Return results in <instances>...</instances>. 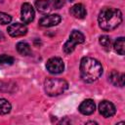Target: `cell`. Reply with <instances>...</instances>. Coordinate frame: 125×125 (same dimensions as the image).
<instances>
[{"instance_id": "cell-6", "label": "cell", "mask_w": 125, "mask_h": 125, "mask_svg": "<svg viewBox=\"0 0 125 125\" xmlns=\"http://www.w3.org/2000/svg\"><path fill=\"white\" fill-rule=\"evenodd\" d=\"M34 10L29 3H23L21 10V19L23 23H29L34 20Z\"/></svg>"}, {"instance_id": "cell-3", "label": "cell", "mask_w": 125, "mask_h": 125, "mask_svg": "<svg viewBox=\"0 0 125 125\" xmlns=\"http://www.w3.org/2000/svg\"><path fill=\"white\" fill-rule=\"evenodd\" d=\"M68 87V83L62 78H47L44 82V89L47 95L54 97L62 94Z\"/></svg>"}, {"instance_id": "cell-21", "label": "cell", "mask_w": 125, "mask_h": 125, "mask_svg": "<svg viewBox=\"0 0 125 125\" xmlns=\"http://www.w3.org/2000/svg\"><path fill=\"white\" fill-rule=\"evenodd\" d=\"M4 38H5V37H4V34H3L2 32H0V41H3Z\"/></svg>"}, {"instance_id": "cell-22", "label": "cell", "mask_w": 125, "mask_h": 125, "mask_svg": "<svg viewBox=\"0 0 125 125\" xmlns=\"http://www.w3.org/2000/svg\"><path fill=\"white\" fill-rule=\"evenodd\" d=\"M67 1H69V2H73L74 0H67Z\"/></svg>"}, {"instance_id": "cell-14", "label": "cell", "mask_w": 125, "mask_h": 125, "mask_svg": "<svg viewBox=\"0 0 125 125\" xmlns=\"http://www.w3.org/2000/svg\"><path fill=\"white\" fill-rule=\"evenodd\" d=\"M16 48H17V51H18L21 55H22V56H28V55H30V53H31L30 46H29L26 42H23V41L19 42V43L17 44Z\"/></svg>"}, {"instance_id": "cell-17", "label": "cell", "mask_w": 125, "mask_h": 125, "mask_svg": "<svg viewBox=\"0 0 125 125\" xmlns=\"http://www.w3.org/2000/svg\"><path fill=\"white\" fill-rule=\"evenodd\" d=\"M14 58L8 55H0V68L12 65L14 63Z\"/></svg>"}, {"instance_id": "cell-19", "label": "cell", "mask_w": 125, "mask_h": 125, "mask_svg": "<svg viewBox=\"0 0 125 125\" xmlns=\"http://www.w3.org/2000/svg\"><path fill=\"white\" fill-rule=\"evenodd\" d=\"M12 21V17L6 13L0 12V24H8Z\"/></svg>"}, {"instance_id": "cell-20", "label": "cell", "mask_w": 125, "mask_h": 125, "mask_svg": "<svg viewBox=\"0 0 125 125\" xmlns=\"http://www.w3.org/2000/svg\"><path fill=\"white\" fill-rule=\"evenodd\" d=\"M51 5H52V7L55 8V9H60V8L63 5V3H62L61 0H52Z\"/></svg>"}, {"instance_id": "cell-9", "label": "cell", "mask_w": 125, "mask_h": 125, "mask_svg": "<svg viewBox=\"0 0 125 125\" xmlns=\"http://www.w3.org/2000/svg\"><path fill=\"white\" fill-rule=\"evenodd\" d=\"M62 19L60 15L57 14H52V15H48L45 16L44 18H42L39 21V24L41 26H45V27H50V26H54L57 25L61 22Z\"/></svg>"}, {"instance_id": "cell-4", "label": "cell", "mask_w": 125, "mask_h": 125, "mask_svg": "<svg viewBox=\"0 0 125 125\" xmlns=\"http://www.w3.org/2000/svg\"><path fill=\"white\" fill-rule=\"evenodd\" d=\"M85 41V37L84 35L78 31V30H72L71 33H70V36H69V39L64 43L62 49H63V52L65 54H70L74 51L75 47L77 44H81Z\"/></svg>"}, {"instance_id": "cell-11", "label": "cell", "mask_w": 125, "mask_h": 125, "mask_svg": "<svg viewBox=\"0 0 125 125\" xmlns=\"http://www.w3.org/2000/svg\"><path fill=\"white\" fill-rule=\"evenodd\" d=\"M109 81L114 86L123 87L124 86V74L120 73L116 70H113L109 74Z\"/></svg>"}, {"instance_id": "cell-18", "label": "cell", "mask_w": 125, "mask_h": 125, "mask_svg": "<svg viewBox=\"0 0 125 125\" xmlns=\"http://www.w3.org/2000/svg\"><path fill=\"white\" fill-rule=\"evenodd\" d=\"M100 44L105 49V50H109L110 49V44H111V41H110V38L107 36V35H103L100 37Z\"/></svg>"}, {"instance_id": "cell-8", "label": "cell", "mask_w": 125, "mask_h": 125, "mask_svg": "<svg viewBox=\"0 0 125 125\" xmlns=\"http://www.w3.org/2000/svg\"><path fill=\"white\" fill-rule=\"evenodd\" d=\"M99 111L104 117H111L115 114V106L108 101H102L99 104Z\"/></svg>"}, {"instance_id": "cell-2", "label": "cell", "mask_w": 125, "mask_h": 125, "mask_svg": "<svg viewBox=\"0 0 125 125\" xmlns=\"http://www.w3.org/2000/svg\"><path fill=\"white\" fill-rule=\"evenodd\" d=\"M99 25L103 30L109 31L116 28L122 21V13L118 9L104 8L98 17Z\"/></svg>"}, {"instance_id": "cell-10", "label": "cell", "mask_w": 125, "mask_h": 125, "mask_svg": "<svg viewBox=\"0 0 125 125\" xmlns=\"http://www.w3.org/2000/svg\"><path fill=\"white\" fill-rule=\"evenodd\" d=\"M78 109L84 115H91L92 113H94V111L96 109V104H95V103H94L93 100L88 99V100L83 101L80 104Z\"/></svg>"}, {"instance_id": "cell-7", "label": "cell", "mask_w": 125, "mask_h": 125, "mask_svg": "<svg viewBox=\"0 0 125 125\" xmlns=\"http://www.w3.org/2000/svg\"><path fill=\"white\" fill-rule=\"evenodd\" d=\"M7 31L12 37H20V36H23L26 34L27 27L23 23L16 22V23L10 24L7 28Z\"/></svg>"}, {"instance_id": "cell-16", "label": "cell", "mask_w": 125, "mask_h": 125, "mask_svg": "<svg viewBox=\"0 0 125 125\" xmlns=\"http://www.w3.org/2000/svg\"><path fill=\"white\" fill-rule=\"evenodd\" d=\"M11 108H12V105L7 100L0 99V115L9 113L11 111Z\"/></svg>"}, {"instance_id": "cell-15", "label": "cell", "mask_w": 125, "mask_h": 125, "mask_svg": "<svg viewBox=\"0 0 125 125\" xmlns=\"http://www.w3.org/2000/svg\"><path fill=\"white\" fill-rule=\"evenodd\" d=\"M113 48L115 52L119 55H124V37H119L115 40Z\"/></svg>"}, {"instance_id": "cell-1", "label": "cell", "mask_w": 125, "mask_h": 125, "mask_svg": "<svg viewBox=\"0 0 125 125\" xmlns=\"http://www.w3.org/2000/svg\"><path fill=\"white\" fill-rule=\"evenodd\" d=\"M103 74V66L101 62L90 57L82 58L80 62V75L83 81L92 83L98 80Z\"/></svg>"}, {"instance_id": "cell-13", "label": "cell", "mask_w": 125, "mask_h": 125, "mask_svg": "<svg viewBox=\"0 0 125 125\" xmlns=\"http://www.w3.org/2000/svg\"><path fill=\"white\" fill-rule=\"evenodd\" d=\"M35 6L37 10L42 14H46L52 9V5L49 0H36Z\"/></svg>"}, {"instance_id": "cell-12", "label": "cell", "mask_w": 125, "mask_h": 125, "mask_svg": "<svg viewBox=\"0 0 125 125\" xmlns=\"http://www.w3.org/2000/svg\"><path fill=\"white\" fill-rule=\"evenodd\" d=\"M69 12H70V14H71L74 18H76V19H84V18L86 17V14H87L85 7H84L82 4H80V3L73 5V6L70 8V11H69Z\"/></svg>"}, {"instance_id": "cell-5", "label": "cell", "mask_w": 125, "mask_h": 125, "mask_svg": "<svg viewBox=\"0 0 125 125\" xmlns=\"http://www.w3.org/2000/svg\"><path fill=\"white\" fill-rule=\"evenodd\" d=\"M46 68L50 73L59 74L62 73L64 69V63L62 60L59 57H53L49 59L46 62Z\"/></svg>"}]
</instances>
